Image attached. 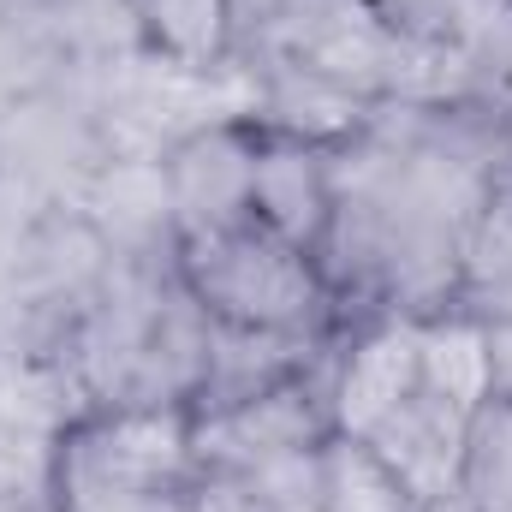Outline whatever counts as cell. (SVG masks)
Wrapping results in <instances>:
<instances>
[{
	"label": "cell",
	"mask_w": 512,
	"mask_h": 512,
	"mask_svg": "<svg viewBox=\"0 0 512 512\" xmlns=\"http://www.w3.org/2000/svg\"><path fill=\"white\" fill-rule=\"evenodd\" d=\"M417 387H429V393H441V399H453L459 411L477 417V405L495 387V340L465 328V322L417 334Z\"/></svg>",
	"instance_id": "52a82bcc"
},
{
	"label": "cell",
	"mask_w": 512,
	"mask_h": 512,
	"mask_svg": "<svg viewBox=\"0 0 512 512\" xmlns=\"http://www.w3.org/2000/svg\"><path fill=\"white\" fill-rule=\"evenodd\" d=\"M471 274L495 292H512V197L495 203L471 239Z\"/></svg>",
	"instance_id": "8fae6325"
},
{
	"label": "cell",
	"mask_w": 512,
	"mask_h": 512,
	"mask_svg": "<svg viewBox=\"0 0 512 512\" xmlns=\"http://www.w3.org/2000/svg\"><path fill=\"white\" fill-rule=\"evenodd\" d=\"M185 286H191V304H203L209 322H227V328L298 334L316 310V274H310L304 251L274 239L256 221L191 233L185 239Z\"/></svg>",
	"instance_id": "6da1fadb"
},
{
	"label": "cell",
	"mask_w": 512,
	"mask_h": 512,
	"mask_svg": "<svg viewBox=\"0 0 512 512\" xmlns=\"http://www.w3.org/2000/svg\"><path fill=\"white\" fill-rule=\"evenodd\" d=\"M251 221L268 227L274 239L298 245V251L334 227V185H328V167L316 161V149H304V143H274V149L256 155Z\"/></svg>",
	"instance_id": "5b68a950"
},
{
	"label": "cell",
	"mask_w": 512,
	"mask_h": 512,
	"mask_svg": "<svg viewBox=\"0 0 512 512\" xmlns=\"http://www.w3.org/2000/svg\"><path fill=\"white\" fill-rule=\"evenodd\" d=\"M322 512H405L399 483L376 465L370 447H340L322 465Z\"/></svg>",
	"instance_id": "ba28073f"
},
{
	"label": "cell",
	"mask_w": 512,
	"mask_h": 512,
	"mask_svg": "<svg viewBox=\"0 0 512 512\" xmlns=\"http://www.w3.org/2000/svg\"><path fill=\"white\" fill-rule=\"evenodd\" d=\"M477 447H471V477H477V489H489V501L495 507H512V405H501L495 417H489V429L483 435H471Z\"/></svg>",
	"instance_id": "30bf717a"
},
{
	"label": "cell",
	"mask_w": 512,
	"mask_h": 512,
	"mask_svg": "<svg viewBox=\"0 0 512 512\" xmlns=\"http://www.w3.org/2000/svg\"><path fill=\"white\" fill-rule=\"evenodd\" d=\"M322 435H328V417L316 411V399L298 382H280L268 393H256V399H245V405L209 411V423L197 429V447L221 471H262V465L316 453Z\"/></svg>",
	"instance_id": "3957f363"
},
{
	"label": "cell",
	"mask_w": 512,
	"mask_h": 512,
	"mask_svg": "<svg viewBox=\"0 0 512 512\" xmlns=\"http://www.w3.org/2000/svg\"><path fill=\"white\" fill-rule=\"evenodd\" d=\"M251 173H256V149L239 131L209 126L197 137H185L173 149V167H167V209L179 215L185 239L251 221Z\"/></svg>",
	"instance_id": "277c9868"
},
{
	"label": "cell",
	"mask_w": 512,
	"mask_h": 512,
	"mask_svg": "<svg viewBox=\"0 0 512 512\" xmlns=\"http://www.w3.org/2000/svg\"><path fill=\"white\" fill-rule=\"evenodd\" d=\"M364 447L399 483V495L435 501V495H447V483L471 459V411H459L453 399L417 387L411 399H399L382 423L364 435Z\"/></svg>",
	"instance_id": "7a4b0ae2"
},
{
	"label": "cell",
	"mask_w": 512,
	"mask_h": 512,
	"mask_svg": "<svg viewBox=\"0 0 512 512\" xmlns=\"http://www.w3.org/2000/svg\"><path fill=\"white\" fill-rule=\"evenodd\" d=\"M149 30L167 42V54L179 60H203L221 48L227 36V0H137Z\"/></svg>",
	"instance_id": "9c48e42d"
},
{
	"label": "cell",
	"mask_w": 512,
	"mask_h": 512,
	"mask_svg": "<svg viewBox=\"0 0 512 512\" xmlns=\"http://www.w3.org/2000/svg\"><path fill=\"white\" fill-rule=\"evenodd\" d=\"M417 393V334L411 328H387L376 340H364L340 376V399H334V417L340 429H352L358 441L382 423L399 399Z\"/></svg>",
	"instance_id": "8992f818"
}]
</instances>
